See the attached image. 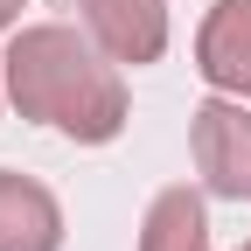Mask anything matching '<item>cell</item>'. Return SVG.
<instances>
[{
    "label": "cell",
    "instance_id": "6da1fadb",
    "mask_svg": "<svg viewBox=\"0 0 251 251\" xmlns=\"http://www.w3.org/2000/svg\"><path fill=\"white\" fill-rule=\"evenodd\" d=\"M7 98L21 105V119L35 126H56L84 147H105L119 140L126 126V84H119V63L77 35L63 21H42V28H21L14 49H7Z\"/></svg>",
    "mask_w": 251,
    "mask_h": 251
},
{
    "label": "cell",
    "instance_id": "7a4b0ae2",
    "mask_svg": "<svg viewBox=\"0 0 251 251\" xmlns=\"http://www.w3.org/2000/svg\"><path fill=\"white\" fill-rule=\"evenodd\" d=\"M188 147H196V175L209 181V196L251 202V112L244 105H230V98L196 105Z\"/></svg>",
    "mask_w": 251,
    "mask_h": 251
},
{
    "label": "cell",
    "instance_id": "3957f363",
    "mask_svg": "<svg viewBox=\"0 0 251 251\" xmlns=\"http://www.w3.org/2000/svg\"><path fill=\"white\" fill-rule=\"evenodd\" d=\"M63 7H77V28L112 63L140 70V63H161V49H168V7L161 0H63Z\"/></svg>",
    "mask_w": 251,
    "mask_h": 251
},
{
    "label": "cell",
    "instance_id": "277c9868",
    "mask_svg": "<svg viewBox=\"0 0 251 251\" xmlns=\"http://www.w3.org/2000/svg\"><path fill=\"white\" fill-rule=\"evenodd\" d=\"M196 70L230 91V98H251V0H216L202 35H196Z\"/></svg>",
    "mask_w": 251,
    "mask_h": 251
},
{
    "label": "cell",
    "instance_id": "5b68a950",
    "mask_svg": "<svg viewBox=\"0 0 251 251\" xmlns=\"http://www.w3.org/2000/svg\"><path fill=\"white\" fill-rule=\"evenodd\" d=\"M0 251H63V209L42 181L0 168Z\"/></svg>",
    "mask_w": 251,
    "mask_h": 251
},
{
    "label": "cell",
    "instance_id": "8992f818",
    "mask_svg": "<svg viewBox=\"0 0 251 251\" xmlns=\"http://www.w3.org/2000/svg\"><path fill=\"white\" fill-rule=\"evenodd\" d=\"M140 251H209V216L196 188H161L140 224Z\"/></svg>",
    "mask_w": 251,
    "mask_h": 251
},
{
    "label": "cell",
    "instance_id": "52a82bcc",
    "mask_svg": "<svg viewBox=\"0 0 251 251\" xmlns=\"http://www.w3.org/2000/svg\"><path fill=\"white\" fill-rule=\"evenodd\" d=\"M28 7V0H0V28H14V14Z\"/></svg>",
    "mask_w": 251,
    "mask_h": 251
},
{
    "label": "cell",
    "instance_id": "ba28073f",
    "mask_svg": "<svg viewBox=\"0 0 251 251\" xmlns=\"http://www.w3.org/2000/svg\"><path fill=\"white\" fill-rule=\"evenodd\" d=\"M237 251H251V244H237Z\"/></svg>",
    "mask_w": 251,
    "mask_h": 251
}]
</instances>
